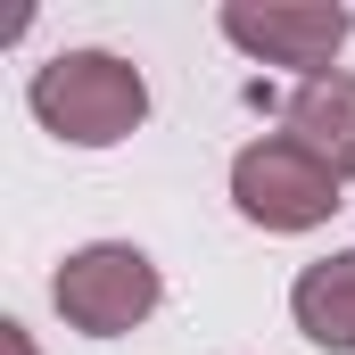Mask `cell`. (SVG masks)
<instances>
[{"label":"cell","instance_id":"obj_1","mask_svg":"<svg viewBox=\"0 0 355 355\" xmlns=\"http://www.w3.org/2000/svg\"><path fill=\"white\" fill-rule=\"evenodd\" d=\"M25 107L42 116V132H58V141H75V149H116V141L141 132L149 83H141V67L116 58V50H58V58L33 67Z\"/></svg>","mask_w":355,"mask_h":355},{"label":"cell","instance_id":"obj_2","mask_svg":"<svg viewBox=\"0 0 355 355\" xmlns=\"http://www.w3.org/2000/svg\"><path fill=\"white\" fill-rule=\"evenodd\" d=\"M157 297H166V281H157V265H149L132 240H91V248H75L67 265L50 272V306H58L67 331H83V339H124V331H141V322L157 314Z\"/></svg>","mask_w":355,"mask_h":355},{"label":"cell","instance_id":"obj_3","mask_svg":"<svg viewBox=\"0 0 355 355\" xmlns=\"http://www.w3.org/2000/svg\"><path fill=\"white\" fill-rule=\"evenodd\" d=\"M232 198L265 232H314L339 215V174L322 157H306L289 132H272V141H248L232 157Z\"/></svg>","mask_w":355,"mask_h":355},{"label":"cell","instance_id":"obj_4","mask_svg":"<svg viewBox=\"0 0 355 355\" xmlns=\"http://www.w3.org/2000/svg\"><path fill=\"white\" fill-rule=\"evenodd\" d=\"M223 42L232 50H248V58H265V67H297L306 83L314 75H331V58L347 50V33H355V17L339 8V0H232L223 17Z\"/></svg>","mask_w":355,"mask_h":355},{"label":"cell","instance_id":"obj_5","mask_svg":"<svg viewBox=\"0 0 355 355\" xmlns=\"http://www.w3.org/2000/svg\"><path fill=\"white\" fill-rule=\"evenodd\" d=\"M281 124H289V141L306 149V157H322L339 182H355V75H314V83L289 91V107H281Z\"/></svg>","mask_w":355,"mask_h":355},{"label":"cell","instance_id":"obj_6","mask_svg":"<svg viewBox=\"0 0 355 355\" xmlns=\"http://www.w3.org/2000/svg\"><path fill=\"white\" fill-rule=\"evenodd\" d=\"M289 314L322 355H355V248L322 257L289 281Z\"/></svg>","mask_w":355,"mask_h":355},{"label":"cell","instance_id":"obj_7","mask_svg":"<svg viewBox=\"0 0 355 355\" xmlns=\"http://www.w3.org/2000/svg\"><path fill=\"white\" fill-rule=\"evenodd\" d=\"M0 331H8V355H33V347H25V331H17V322H0Z\"/></svg>","mask_w":355,"mask_h":355}]
</instances>
